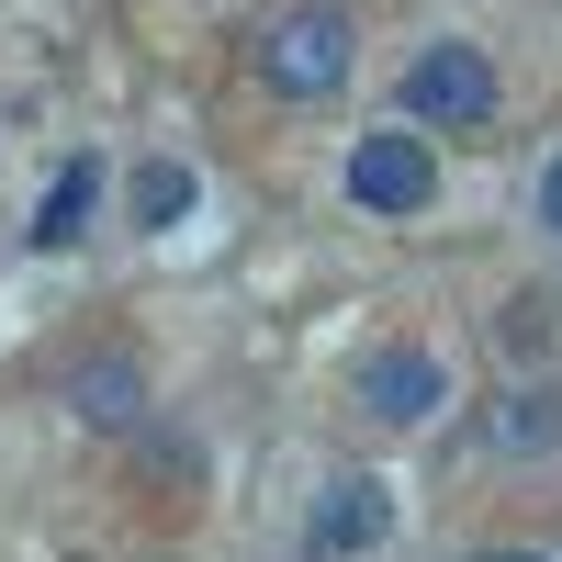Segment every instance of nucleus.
Wrapping results in <instances>:
<instances>
[{"mask_svg": "<svg viewBox=\"0 0 562 562\" xmlns=\"http://www.w3.org/2000/svg\"><path fill=\"white\" fill-rule=\"evenodd\" d=\"M349 57H360V34H349L338 0H293V12L259 23V79H270V102H326V90H349Z\"/></svg>", "mask_w": 562, "mask_h": 562, "instance_id": "obj_1", "label": "nucleus"}, {"mask_svg": "<svg viewBox=\"0 0 562 562\" xmlns=\"http://www.w3.org/2000/svg\"><path fill=\"white\" fill-rule=\"evenodd\" d=\"M506 102V79L473 34H439V45H416L405 57V124H450V135H484Z\"/></svg>", "mask_w": 562, "mask_h": 562, "instance_id": "obj_2", "label": "nucleus"}, {"mask_svg": "<svg viewBox=\"0 0 562 562\" xmlns=\"http://www.w3.org/2000/svg\"><path fill=\"white\" fill-rule=\"evenodd\" d=\"M349 203L360 214H383V225H416V214H428L439 203V158H428V135H360V147H349Z\"/></svg>", "mask_w": 562, "mask_h": 562, "instance_id": "obj_3", "label": "nucleus"}, {"mask_svg": "<svg viewBox=\"0 0 562 562\" xmlns=\"http://www.w3.org/2000/svg\"><path fill=\"white\" fill-rule=\"evenodd\" d=\"M360 405L383 416V428H428V416L450 405V360L416 349V338H383V349L360 360Z\"/></svg>", "mask_w": 562, "mask_h": 562, "instance_id": "obj_4", "label": "nucleus"}, {"mask_svg": "<svg viewBox=\"0 0 562 562\" xmlns=\"http://www.w3.org/2000/svg\"><path fill=\"white\" fill-rule=\"evenodd\" d=\"M315 562H360V551H383L394 540V484H371V473H338L315 495V518H304Z\"/></svg>", "mask_w": 562, "mask_h": 562, "instance_id": "obj_5", "label": "nucleus"}, {"mask_svg": "<svg viewBox=\"0 0 562 562\" xmlns=\"http://www.w3.org/2000/svg\"><path fill=\"white\" fill-rule=\"evenodd\" d=\"M192 203H203V180H192V158H147V169L124 180V214H135V237H169V225L192 214Z\"/></svg>", "mask_w": 562, "mask_h": 562, "instance_id": "obj_6", "label": "nucleus"}, {"mask_svg": "<svg viewBox=\"0 0 562 562\" xmlns=\"http://www.w3.org/2000/svg\"><path fill=\"white\" fill-rule=\"evenodd\" d=\"M68 405L90 416V428H113V439L147 428V383H135V360H90L79 383H68Z\"/></svg>", "mask_w": 562, "mask_h": 562, "instance_id": "obj_7", "label": "nucleus"}, {"mask_svg": "<svg viewBox=\"0 0 562 562\" xmlns=\"http://www.w3.org/2000/svg\"><path fill=\"white\" fill-rule=\"evenodd\" d=\"M90 214H102V158H68L57 192H45V214H34V248H79Z\"/></svg>", "mask_w": 562, "mask_h": 562, "instance_id": "obj_8", "label": "nucleus"}, {"mask_svg": "<svg viewBox=\"0 0 562 562\" xmlns=\"http://www.w3.org/2000/svg\"><path fill=\"white\" fill-rule=\"evenodd\" d=\"M495 450H562V394H506L495 405Z\"/></svg>", "mask_w": 562, "mask_h": 562, "instance_id": "obj_9", "label": "nucleus"}, {"mask_svg": "<svg viewBox=\"0 0 562 562\" xmlns=\"http://www.w3.org/2000/svg\"><path fill=\"white\" fill-rule=\"evenodd\" d=\"M540 225H551V237H562V158L540 169Z\"/></svg>", "mask_w": 562, "mask_h": 562, "instance_id": "obj_10", "label": "nucleus"}, {"mask_svg": "<svg viewBox=\"0 0 562 562\" xmlns=\"http://www.w3.org/2000/svg\"><path fill=\"white\" fill-rule=\"evenodd\" d=\"M473 562H540V551H473Z\"/></svg>", "mask_w": 562, "mask_h": 562, "instance_id": "obj_11", "label": "nucleus"}]
</instances>
